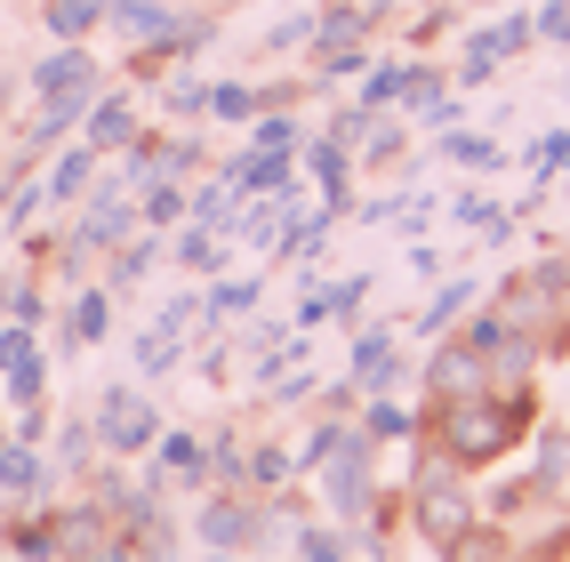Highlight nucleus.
Returning <instances> with one entry per match:
<instances>
[{"mask_svg":"<svg viewBox=\"0 0 570 562\" xmlns=\"http://www.w3.org/2000/svg\"><path fill=\"white\" fill-rule=\"evenodd\" d=\"M530 426H539V386H522V394H466V402H434L426 410V434L466 474L514 459V450L530 442Z\"/></svg>","mask_w":570,"mask_h":562,"instance_id":"f257e3e1","label":"nucleus"},{"mask_svg":"<svg viewBox=\"0 0 570 562\" xmlns=\"http://www.w3.org/2000/svg\"><path fill=\"white\" fill-rule=\"evenodd\" d=\"M417 459H410V491H402V514H410V531L426 539L434 554L466 531V522H482V506H474V474L450 459V450L434 442V434H417L410 442Z\"/></svg>","mask_w":570,"mask_h":562,"instance_id":"f03ea898","label":"nucleus"},{"mask_svg":"<svg viewBox=\"0 0 570 562\" xmlns=\"http://www.w3.org/2000/svg\"><path fill=\"white\" fill-rule=\"evenodd\" d=\"M314 482H322L330 522H346V531H354V522L377 506V442H370L362 426H346V434H337V450L314 466Z\"/></svg>","mask_w":570,"mask_h":562,"instance_id":"7ed1b4c3","label":"nucleus"},{"mask_svg":"<svg viewBox=\"0 0 570 562\" xmlns=\"http://www.w3.org/2000/svg\"><path fill=\"white\" fill-rule=\"evenodd\" d=\"M490 306H499V322L507 329H522V337H539V354H570V297L554 289V282H539V274H507L499 289H490Z\"/></svg>","mask_w":570,"mask_h":562,"instance_id":"20e7f679","label":"nucleus"},{"mask_svg":"<svg viewBox=\"0 0 570 562\" xmlns=\"http://www.w3.org/2000/svg\"><path fill=\"white\" fill-rule=\"evenodd\" d=\"M89 426H97L105 459H145V450L161 442V402L145 394V386H105L97 410H89Z\"/></svg>","mask_w":570,"mask_h":562,"instance_id":"39448f33","label":"nucleus"},{"mask_svg":"<svg viewBox=\"0 0 570 562\" xmlns=\"http://www.w3.org/2000/svg\"><path fill=\"white\" fill-rule=\"evenodd\" d=\"M194 539L209 546V554H265V499H249V491H209L194 499Z\"/></svg>","mask_w":570,"mask_h":562,"instance_id":"423d86ee","label":"nucleus"},{"mask_svg":"<svg viewBox=\"0 0 570 562\" xmlns=\"http://www.w3.org/2000/svg\"><path fill=\"white\" fill-rule=\"evenodd\" d=\"M354 145H337V137H306L297 145V177L314 185V209L322 217H354Z\"/></svg>","mask_w":570,"mask_h":562,"instance_id":"0eeeda50","label":"nucleus"},{"mask_svg":"<svg viewBox=\"0 0 570 562\" xmlns=\"http://www.w3.org/2000/svg\"><path fill=\"white\" fill-rule=\"evenodd\" d=\"M417 386H426V410H434V402H466V394H490V362L466 346L459 329H450V337H434V346H426V369H417Z\"/></svg>","mask_w":570,"mask_h":562,"instance_id":"6e6552de","label":"nucleus"},{"mask_svg":"<svg viewBox=\"0 0 570 562\" xmlns=\"http://www.w3.org/2000/svg\"><path fill=\"white\" fill-rule=\"evenodd\" d=\"M0 394H9V410L49 402V354L32 322H0Z\"/></svg>","mask_w":570,"mask_h":562,"instance_id":"1a4fd4ad","label":"nucleus"},{"mask_svg":"<svg viewBox=\"0 0 570 562\" xmlns=\"http://www.w3.org/2000/svg\"><path fill=\"white\" fill-rule=\"evenodd\" d=\"M346 378H354L362 394H402V386H410V362H402V337H394V322H354Z\"/></svg>","mask_w":570,"mask_h":562,"instance_id":"9d476101","label":"nucleus"},{"mask_svg":"<svg viewBox=\"0 0 570 562\" xmlns=\"http://www.w3.org/2000/svg\"><path fill=\"white\" fill-rule=\"evenodd\" d=\"M24 89H32V105L72 97V89H105V65L89 57V41H49V57L24 72Z\"/></svg>","mask_w":570,"mask_h":562,"instance_id":"9b49d317","label":"nucleus"},{"mask_svg":"<svg viewBox=\"0 0 570 562\" xmlns=\"http://www.w3.org/2000/svg\"><path fill=\"white\" fill-rule=\"evenodd\" d=\"M145 466H154L169 491H185V499L209 491V450H202V434H185V426H161V442L145 450Z\"/></svg>","mask_w":570,"mask_h":562,"instance_id":"f8f14e48","label":"nucleus"},{"mask_svg":"<svg viewBox=\"0 0 570 562\" xmlns=\"http://www.w3.org/2000/svg\"><path fill=\"white\" fill-rule=\"evenodd\" d=\"M530 49H539V24H530L522 0H507V17L474 24L466 41H459V57H490V65H514V57H530Z\"/></svg>","mask_w":570,"mask_h":562,"instance_id":"ddd939ff","label":"nucleus"},{"mask_svg":"<svg viewBox=\"0 0 570 562\" xmlns=\"http://www.w3.org/2000/svg\"><path fill=\"white\" fill-rule=\"evenodd\" d=\"M57 337H65V354H89V346H105V337H112V289H105V282H72Z\"/></svg>","mask_w":570,"mask_h":562,"instance_id":"4468645a","label":"nucleus"},{"mask_svg":"<svg viewBox=\"0 0 570 562\" xmlns=\"http://www.w3.org/2000/svg\"><path fill=\"white\" fill-rule=\"evenodd\" d=\"M97 169H105V154H97V145H81V137H65L57 154L41 161V194H49V209H72V201H81L89 185H97Z\"/></svg>","mask_w":570,"mask_h":562,"instance_id":"2eb2a0df","label":"nucleus"},{"mask_svg":"<svg viewBox=\"0 0 570 562\" xmlns=\"http://www.w3.org/2000/svg\"><path fill=\"white\" fill-rule=\"evenodd\" d=\"M482 297H490V289H482L474 274H442V282H434V297L417 306L410 337H426V346H434V337H450V329H459V322H466V314L482 306Z\"/></svg>","mask_w":570,"mask_h":562,"instance_id":"dca6fc26","label":"nucleus"},{"mask_svg":"<svg viewBox=\"0 0 570 562\" xmlns=\"http://www.w3.org/2000/svg\"><path fill=\"white\" fill-rule=\"evenodd\" d=\"M257 297H265V274H217V282H202V337H225L234 322H249Z\"/></svg>","mask_w":570,"mask_h":562,"instance_id":"f3484780","label":"nucleus"},{"mask_svg":"<svg viewBox=\"0 0 570 562\" xmlns=\"http://www.w3.org/2000/svg\"><path fill=\"white\" fill-rule=\"evenodd\" d=\"M49 491H57V466L41 459V442H17V434H0V499L32 506V499H49Z\"/></svg>","mask_w":570,"mask_h":562,"instance_id":"a211bd4d","label":"nucleus"},{"mask_svg":"<svg viewBox=\"0 0 570 562\" xmlns=\"http://www.w3.org/2000/svg\"><path fill=\"white\" fill-rule=\"evenodd\" d=\"M137 129H145V121H137V97H129V89H97V97H89V112H81V145H97L105 161L121 154Z\"/></svg>","mask_w":570,"mask_h":562,"instance_id":"6ab92c4d","label":"nucleus"},{"mask_svg":"<svg viewBox=\"0 0 570 562\" xmlns=\"http://www.w3.org/2000/svg\"><path fill=\"white\" fill-rule=\"evenodd\" d=\"M442 217H450V225H459V234H482L490 249H507V241H514V225H522V217H514L507 201H490V194H482V185H459V194H450V201H442Z\"/></svg>","mask_w":570,"mask_h":562,"instance_id":"aec40b11","label":"nucleus"},{"mask_svg":"<svg viewBox=\"0 0 570 562\" xmlns=\"http://www.w3.org/2000/svg\"><path fill=\"white\" fill-rule=\"evenodd\" d=\"M354 426H362L377 450H386V442H417V434H426V402H402V394H362Z\"/></svg>","mask_w":570,"mask_h":562,"instance_id":"412c9836","label":"nucleus"},{"mask_svg":"<svg viewBox=\"0 0 570 562\" xmlns=\"http://www.w3.org/2000/svg\"><path fill=\"white\" fill-rule=\"evenodd\" d=\"M161 257H169V234H145V225H137V234L121 241V249H105V289L112 297H121V289H137V282H154V266H161Z\"/></svg>","mask_w":570,"mask_h":562,"instance_id":"4be33fe9","label":"nucleus"},{"mask_svg":"<svg viewBox=\"0 0 570 562\" xmlns=\"http://www.w3.org/2000/svg\"><path fill=\"white\" fill-rule=\"evenodd\" d=\"M482 362H490V394H522V386H539V369H547L539 337H522V329H507Z\"/></svg>","mask_w":570,"mask_h":562,"instance_id":"5701e85b","label":"nucleus"},{"mask_svg":"<svg viewBox=\"0 0 570 562\" xmlns=\"http://www.w3.org/2000/svg\"><path fill=\"white\" fill-rule=\"evenodd\" d=\"M410 89H417V57H370V65H362L354 105H370V112H402V105H410Z\"/></svg>","mask_w":570,"mask_h":562,"instance_id":"b1692460","label":"nucleus"},{"mask_svg":"<svg viewBox=\"0 0 570 562\" xmlns=\"http://www.w3.org/2000/svg\"><path fill=\"white\" fill-rule=\"evenodd\" d=\"M225 257H234V241L209 234V225H194V217H185L177 234H169V266H177V274H194V282H217V274H225Z\"/></svg>","mask_w":570,"mask_h":562,"instance_id":"393cba45","label":"nucleus"},{"mask_svg":"<svg viewBox=\"0 0 570 562\" xmlns=\"http://www.w3.org/2000/svg\"><path fill=\"white\" fill-rule=\"evenodd\" d=\"M434 154L450 161V169H466V177H490V169H507V145L490 137V129H434Z\"/></svg>","mask_w":570,"mask_h":562,"instance_id":"a878e982","label":"nucleus"},{"mask_svg":"<svg viewBox=\"0 0 570 562\" xmlns=\"http://www.w3.org/2000/svg\"><path fill=\"white\" fill-rule=\"evenodd\" d=\"M169 17H177V0H105V24L121 32L129 49L161 41V32H169Z\"/></svg>","mask_w":570,"mask_h":562,"instance_id":"bb28decb","label":"nucleus"},{"mask_svg":"<svg viewBox=\"0 0 570 562\" xmlns=\"http://www.w3.org/2000/svg\"><path fill=\"white\" fill-rule=\"evenodd\" d=\"M0 546H9L17 562H57V554H65L57 514H9V522H0Z\"/></svg>","mask_w":570,"mask_h":562,"instance_id":"cd10ccee","label":"nucleus"},{"mask_svg":"<svg viewBox=\"0 0 570 562\" xmlns=\"http://www.w3.org/2000/svg\"><path fill=\"white\" fill-rule=\"evenodd\" d=\"M297 482V459L282 442H249V459H242V491L249 499H274V491H289Z\"/></svg>","mask_w":570,"mask_h":562,"instance_id":"c85d7f7f","label":"nucleus"},{"mask_svg":"<svg viewBox=\"0 0 570 562\" xmlns=\"http://www.w3.org/2000/svg\"><path fill=\"white\" fill-rule=\"evenodd\" d=\"M57 539H65V554H97V546H112V514L97 499H72L57 514Z\"/></svg>","mask_w":570,"mask_h":562,"instance_id":"c756f323","label":"nucleus"},{"mask_svg":"<svg viewBox=\"0 0 570 562\" xmlns=\"http://www.w3.org/2000/svg\"><path fill=\"white\" fill-rule=\"evenodd\" d=\"M306 57H314V81H306V89L330 97L337 81H362V65L377 57V41H337V49H306Z\"/></svg>","mask_w":570,"mask_h":562,"instance_id":"7c9ffc66","label":"nucleus"},{"mask_svg":"<svg viewBox=\"0 0 570 562\" xmlns=\"http://www.w3.org/2000/svg\"><path fill=\"white\" fill-rule=\"evenodd\" d=\"M137 225H145V234H177V225H185V185L177 177H145L137 185Z\"/></svg>","mask_w":570,"mask_h":562,"instance_id":"2f4dec72","label":"nucleus"},{"mask_svg":"<svg viewBox=\"0 0 570 562\" xmlns=\"http://www.w3.org/2000/svg\"><path fill=\"white\" fill-rule=\"evenodd\" d=\"M41 459L57 466V482H65V474H89V466L105 459V450H97V426H89V418H65V426H57V442L41 450Z\"/></svg>","mask_w":570,"mask_h":562,"instance_id":"473e14b6","label":"nucleus"},{"mask_svg":"<svg viewBox=\"0 0 570 562\" xmlns=\"http://www.w3.org/2000/svg\"><path fill=\"white\" fill-rule=\"evenodd\" d=\"M306 145V121H297V105H265L249 121V154H297Z\"/></svg>","mask_w":570,"mask_h":562,"instance_id":"72a5a7b5","label":"nucleus"},{"mask_svg":"<svg viewBox=\"0 0 570 562\" xmlns=\"http://www.w3.org/2000/svg\"><path fill=\"white\" fill-rule=\"evenodd\" d=\"M257 112H265V81H209V121L249 129Z\"/></svg>","mask_w":570,"mask_h":562,"instance_id":"f704fd0d","label":"nucleus"},{"mask_svg":"<svg viewBox=\"0 0 570 562\" xmlns=\"http://www.w3.org/2000/svg\"><path fill=\"white\" fill-rule=\"evenodd\" d=\"M105 24V0H41V32L49 41H89Z\"/></svg>","mask_w":570,"mask_h":562,"instance_id":"c9c22d12","label":"nucleus"},{"mask_svg":"<svg viewBox=\"0 0 570 562\" xmlns=\"http://www.w3.org/2000/svg\"><path fill=\"white\" fill-rule=\"evenodd\" d=\"M234 185H225V177H194V185H185V217H194V225H209V234H225V225H234Z\"/></svg>","mask_w":570,"mask_h":562,"instance_id":"e433bc0d","label":"nucleus"},{"mask_svg":"<svg viewBox=\"0 0 570 562\" xmlns=\"http://www.w3.org/2000/svg\"><path fill=\"white\" fill-rule=\"evenodd\" d=\"M129 362H137V378H169V369L185 362V337L154 322V329H137V337H129Z\"/></svg>","mask_w":570,"mask_h":562,"instance_id":"4c0bfd02","label":"nucleus"},{"mask_svg":"<svg viewBox=\"0 0 570 562\" xmlns=\"http://www.w3.org/2000/svg\"><path fill=\"white\" fill-rule=\"evenodd\" d=\"M442 562H514V546H507V531H499V522L482 514V522H466V531L442 546Z\"/></svg>","mask_w":570,"mask_h":562,"instance_id":"58836bf2","label":"nucleus"},{"mask_svg":"<svg viewBox=\"0 0 570 562\" xmlns=\"http://www.w3.org/2000/svg\"><path fill=\"white\" fill-rule=\"evenodd\" d=\"M402 154H410V121H402V112H377L370 137L354 145V161H370V169H394Z\"/></svg>","mask_w":570,"mask_h":562,"instance_id":"ea45409f","label":"nucleus"},{"mask_svg":"<svg viewBox=\"0 0 570 562\" xmlns=\"http://www.w3.org/2000/svg\"><path fill=\"white\" fill-rule=\"evenodd\" d=\"M402 112H410L417 129H459V121H466V89H450V81H442V89H417Z\"/></svg>","mask_w":570,"mask_h":562,"instance_id":"a19ab883","label":"nucleus"},{"mask_svg":"<svg viewBox=\"0 0 570 562\" xmlns=\"http://www.w3.org/2000/svg\"><path fill=\"white\" fill-rule=\"evenodd\" d=\"M297 562H354V539H346V522H297Z\"/></svg>","mask_w":570,"mask_h":562,"instance_id":"79ce46f5","label":"nucleus"},{"mask_svg":"<svg viewBox=\"0 0 570 562\" xmlns=\"http://www.w3.org/2000/svg\"><path fill=\"white\" fill-rule=\"evenodd\" d=\"M49 209V194H41V177H9L0 185V234H24L32 217Z\"/></svg>","mask_w":570,"mask_h":562,"instance_id":"37998d69","label":"nucleus"},{"mask_svg":"<svg viewBox=\"0 0 570 562\" xmlns=\"http://www.w3.org/2000/svg\"><path fill=\"white\" fill-rule=\"evenodd\" d=\"M522 169H530V185H554V177H570V129L530 137V145H522Z\"/></svg>","mask_w":570,"mask_h":562,"instance_id":"c03bdc74","label":"nucleus"},{"mask_svg":"<svg viewBox=\"0 0 570 562\" xmlns=\"http://www.w3.org/2000/svg\"><path fill=\"white\" fill-rule=\"evenodd\" d=\"M0 322H32V329H41L49 322V282L41 274H17L9 289H0Z\"/></svg>","mask_w":570,"mask_h":562,"instance_id":"a18cd8bd","label":"nucleus"},{"mask_svg":"<svg viewBox=\"0 0 570 562\" xmlns=\"http://www.w3.org/2000/svg\"><path fill=\"white\" fill-rule=\"evenodd\" d=\"M202 450H209V482H217V491H242V459H249V442H242L234 426H217V434H202Z\"/></svg>","mask_w":570,"mask_h":562,"instance_id":"49530a36","label":"nucleus"},{"mask_svg":"<svg viewBox=\"0 0 570 562\" xmlns=\"http://www.w3.org/2000/svg\"><path fill=\"white\" fill-rule=\"evenodd\" d=\"M306 41H314V9H289V17H274V24L257 32V49H265V57H297Z\"/></svg>","mask_w":570,"mask_h":562,"instance_id":"de8ad7c7","label":"nucleus"},{"mask_svg":"<svg viewBox=\"0 0 570 562\" xmlns=\"http://www.w3.org/2000/svg\"><path fill=\"white\" fill-rule=\"evenodd\" d=\"M209 169V145L194 137V129H185V137H161V177H177V185H194Z\"/></svg>","mask_w":570,"mask_h":562,"instance_id":"09e8293b","label":"nucleus"},{"mask_svg":"<svg viewBox=\"0 0 570 562\" xmlns=\"http://www.w3.org/2000/svg\"><path fill=\"white\" fill-rule=\"evenodd\" d=\"M161 105L177 112V121H209V81H194V72H177V81H154Z\"/></svg>","mask_w":570,"mask_h":562,"instance_id":"8fccbe9b","label":"nucleus"},{"mask_svg":"<svg viewBox=\"0 0 570 562\" xmlns=\"http://www.w3.org/2000/svg\"><path fill=\"white\" fill-rule=\"evenodd\" d=\"M434 209H442L434 194H394V217H386V225H394L402 241H426V225H434Z\"/></svg>","mask_w":570,"mask_h":562,"instance_id":"3c124183","label":"nucleus"},{"mask_svg":"<svg viewBox=\"0 0 570 562\" xmlns=\"http://www.w3.org/2000/svg\"><path fill=\"white\" fill-rule=\"evenodd\" d=\"M362 306H370V274L330 282V322H362Z\"/></svg>","mask_w":570,"mask_h":562,"instance_id":"603ef678","label":"nucleus"},{"mask_svg":"<svg viewBox=\"0 0 570 562\" xmlns=\"http://www.w3.org/2000/svg\"><path fill=\"white\" fill-rule=\"evenodd\" d=\"M154 322L177 329V337H185V329H202V282H194V289H177V297H161V314H154Z\"/></svg>","mask_w":570,"mask_h":562,"instance_id":"864d4df0","label":"nucleus"},{"mask_svg":"<svg viewBox=\"0 0 570 562\" xmlns=\"http://www.w3.org/2000/svg\"><path fill=\"white\" fill-rule=\"evenodd\" d=\"M530 24H539V41L570 49V0H530Z\"/></svg>","mask_w":570,"mask_h":562,"instance_id":"5fc2aeb1","label":"nucleus"},{"mask_svg":"<svg viewBox=\"0 0 570 562\" xmlns=\"http://www.w3.org/2000/svg\"><path fill=\"white\" fill-rule=\"evenodd\" d=\"M370 121H377V112H370V105H337L322 137H337V145H362V137H370Z\"/></svg>","mask_w":570,"mask_h":562,"instance_id":"6e6d98bb","label":"nucleus"},{"mask_svg":"<svg viewBox=\"0 0 570 562\" xmlns=\"http://www.w3.org/2000/svg\"><path fill=\"white\" fill-rule=\"evenodd\" d=\"M450 24H459V0H434V9H417V17H410V41L426 49L434 32H450Z\"/></svg>","mask_w":570,"mask_h":562,"instance_id":"4d7b16f0","label":"nucleus"},{"mask_svg":"<svg viewBox=\"0 0 570 562\" xmlns=\"http://www.w3.org/2000/svg\"><path fill=\"white\" fill-rule=\"evenodd\" d=\"M314 402H322V418H354V410H362V386H354V378H330Z\"/></svg>","mask_w":570,"mask_h":562,"instance_id":"13d9d810","label":"nucleus"},{"mask_svg":"<svg viewBox=\"0 0 570 562\" xmlns=\"http://www.w3.org/2000/svg\"><path fill=\"white\" fill-rule=\"evenodd\" d=\"M530 274H539V282H554V289L570 297V249H547V257H539V266H530Z\"/></svg>","mask_w":570,"mask_h":562,"instance_id":"bf43d9fd","label":"nucleus"},{"mask_svg":"<svg viewBox=\"0 0 570 562\" xmlns=\"http://www.w3.org/2000/svg\"><path fill=\"white\" fill-rule=\"evenodd\" d=\"M57 562H137V546L112 531V546H97V554H57Z\"/></svg>","mask_w":570,"mask_h":562,"instance_id":"052dcab7","label":"nucleus"},{"mask_svg":"<svg viewBox=\"0 0 570 562\" xmlns=\"http://www.w3.org/2000/svg\"><path fill=\"white\" fill-rule=\"evenodd\" d=\"M202 562H257V554H209V546H202Z\"/></svg>","mask_w":570,"mask_h":562,"instance_id":"680f3d73","label":"nucleus"},{"mask_svg":"<svg viewBox=\"0 0 570 562\" xmlns=\"http://www.w3.org/2000/svg\"><path fill=\"white\" fill-rule=\"evenodd\" d=\"M177 9H185V0H177Z\"/></svg>","mask_w":570,"mask_h":562,"instance_id":"e2e57ef3","label":"nucleus"}]
</instances>
